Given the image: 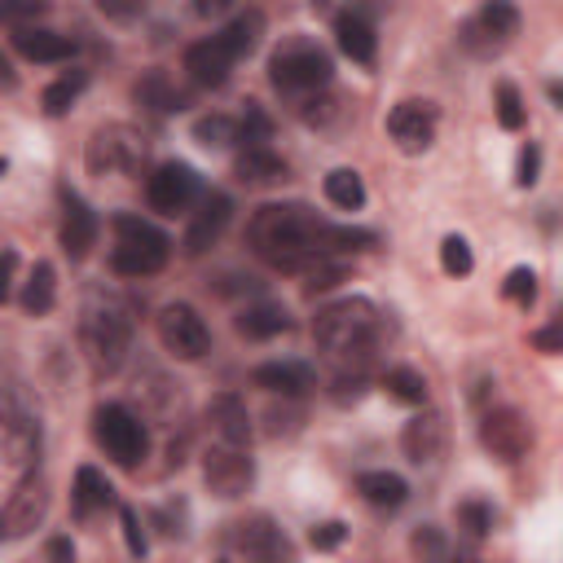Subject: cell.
I'll list each match as a JSON object with an SVG mask.
<instances>
[{"label": "cell", "mask_w": 563, "mask_h": 563, "mask_svg": "<svg viewBox=\"0 0 563 563\" xmlns=\"http://www.w3.org/2000/svg\"><path fill=\"white\" fill-rule=\"evenodd\" d=\"M92 435H97V444L106 449V457H114V462L128 466V471H136V466L145 462V453H150V431H145V422H141L132 409H123V405H97V413H92Z\"/></svg>", "instance_id": "6"}, {"label": "cell", "mask_w": 563, "mask_h": 563, "mask_svg": "<svg viewBox=\"0 0 563 563\" xmlns=\"http://www.w3.org/2000/svg\"><path fill=\"white\" fill-rule=\"evenodd\" d=\"M251 251L282 268V273H303L317 255H339V251H369L378 246V233L352 229V224H330L303 202H264L251 224H246Z\"/></svg>", "instance_id": "1"}, {"label": "cell", "mask_w": 563, "mask_h": 563, "mask_svg": "<svg viewBox=\"0 0 563 563\" xmlns=\"http://www.w3.org/2000/svg\"><path fill=\"white\" fill-rule=\"evenodd\" d=\"M330 75H334L330 53H325L317 40H308V35L282 40V44L273 48V57H268V79H273V88H277V92H290V97L321 92V88L330 84Z\"/></svg>", "instance_id": "4"}, {"label": "cell", "mask_w": 563, "mask_h": 563, "mask_svg": "<svg viewBox=\"0 0 563 563\" xmlns=\"http://www.w3.org/2000/svg\"><path fill=\"white\" fill-rule=\"evenodd\" d=\"M145 198L158 216H176V211H189L198 198H202V185H198V172L189 163H158L145 180Z\"/></svg>", "instance_id": "11"}, {"label": "cell", "mask_w": 563, "mask_h": 563, "mask_svg": "<svg viewBox=\"0 0 563 563\" xmlns=\"http://www.w3.org/2000/svg\"><path fill=\"white\" fill-rule=\"evenodd\" d=\"M537 176H541V150L528 141L523 150H519V167H515V185H537Z\"/></svg>", "instance_id": "47"}, {"label": "cell", "mask_w": 563, "mask_h": 563, "mask_svg": "<svg viewBox=\"0 0 563 563\" xmlns=\"http://www.w3.org/2000/svg\"><path fill=\"white\" fill-rule=\"evenodd\" d=\"M501 295L510 299V303H519L523 312L537 303V273L528 268V264H519V268H510L506 273V282H501Z\"/></svg>", "instance_id": "38"}, {"label": "cell", "mask_w": 563, "mask_h": 563, "mask_svg": "<svg viewBox=\"0 0 563 563\" xmlns=\"http://www.w3.org/2000/svg\"><path fill=\"white\" fill-rule=\"evenodd\" d=\"M260 35H264V13H260V9L238 13V18L220 31V40H224V48H229L233 57H251V53L260 48Z\"/></svg>", "instance_id": "29"}, {"label": "cell", "mask_w": 563, "mask_h": 563, "mask_svg": "<svg viewBox=\"0 0 563 563\" xmlns=\"http://www.w3.org/2000/svg\"><path fill=\"white\" fill-rule=\"evenodd\" d=\"M172 255V242L163 229H154L141 216H114V251H110V268L119 277H154L163 273Z\"/></svg>", "instance_id": "5"}, {"label": "cell", "mask_w": 563, "mask_h": 563, "mask_svg": "<svg viewBox=\"0 0 563 563\" xmlns=\"http://www.w3.org/2000/svg\"><path fill=\"white\" fill-rule=\"evenodd\" d=\"M356 493H361L369 506H378V510H396V506H405L409 484H405L396 471H361V475H356Z\"/></svg>", "instance_id": "26"}, {"label": "cell", "mask_w": 563, "mask_h": 563, "mask_svg": "<svg viewBox=\"0 0 563 563\" xmlns=\"http://www.w3.org/2000/svg\"><path fill=\"white\" fill-rule=\"evenodd\" d=\"M334 40L343 48V57H352L356 66H374L378 57V35H374V22L361 13V9H347L334 18Z\"/></svg>", "instance_id": "23"}, {"label": "cell", "mask_w": 563, "mask_h": 563, "mask_svg": "<svg viewBox=\"0 0 563 563\" xmlns=\"http://www.w3.org/2000/svg\"><path fill=\"white\" fill-rule=\"evenodd\" d=\"M97 9H101L106 18H114V22H132V18H141L145 0H97Z\"/></svg>", "instance_id": "51"}, {"label": "cell", "mask_w": 563, "mask_h": 563, "mask_svg": "<svg viewBox=\"0 0 563 563\" xmlns=\"http://www.w3.org/2000/svg\"><path fill=\"white\" fill-rule=\"evenodd\" d=\"M457 523H462L471 537H488V532H493V506L479 501V497H466V501L457 506Z\"/></svg>", "instance_id": "41"}, {"label": "cell", "mask_w": 563, "mask_h": 563, "mask_svg": "<svg viewBox=\"0 0 563 563\" xmlns=\"http://www.w3.org/2000/svg\"><path fill=\"white\" fill-rule=\"evenodd\" d=\"M435 128H440L435 106H431V101H418V97L396 101L391 114H387V136L396 141L400 154H422V150H431Z\"/></svg>", "instance_id": "13"}, {"label": "cell", "mask_w": 563, "mask_h": 563, "mask_svg": "<svg viewBox=\"0 0 563 563\" xmlns=\"http://www.w3.org/2000/svg\"><path fill=\"white\" fill-rule=\"evenodd\" d=\"M194 141L207 145V150H229L233 141H242V123L229 119V114H202L194 123Z\"/></svg>", "instance_id": "32"}, {"label": "cell", "mask_w": 563, "mask_h": 563, "mask_svg": "<svg viewBox=\"0 0 563 563\" xmlns=\"http://www.w3.org/2000/svg\"><path fill=\"white\" fill-rule=\"evenodd\" d=\"M334 110H339V106H334V97H317V92H308V97L299 101V114H303L308 123H317V128H321V123H330V119H334Z\"/></svg>", "instance_id": "46"}, {"label": "cell", "mask_w": 563, "mask_h": 563, "mask_svg": "<svg viewBox=\"0 0 563 563\" xmlns=\"http://www.w3.org/2000/svg\"><path fill=\"white\" fill-rule=\"evenodd\" d=\"M325 198L339 207V211H361L365 207V180L352 172V167H334L325 176Z\"/></svg>", "instance_id": "31"}, {"label": "cell", "mask_w": 563, "mask_h": 563, "mask_svg": "<svg viewBox=\"0 0 563 563\" xmlns=\"http://www.w3.org/2000/svg\"><path fill=\"white\" fill-rule=\"evenodd\" d=\"M479 444L497 457V462H519L528 449H532V427L519 409L501 405V409H488L479 418Z\"/></svg>", "instance_id": "12"}, {"label": "cell", "mask_w": 563, "mask_h": 563, "mask_svg": "<svg viewBox=\"0 0 563 563\" xmlns=\"http://www.w3.org/2000/svg\"><path fill=\"white\" fill-rule=\"evenodd\" d=\"M119 523H123V541H128V554H145L150 550V541H145V528H141V519H136V510L132 506H123L119 510Z\"/></svg>", "instance_id": "44"}, {"label": "cell", "mask_w": 563, "mask_h": 563, "mask_svg": "<svg viewBox=\"0 0 563 563\" xmlns=\"http://www.w3.org/2000/svg\"><path fill=\"white\" fill-rule=\"evenodd\" d=\"M79 347H84V361L97 378H110L128 347H132V317H128V303L114 299V295H92L79 312Z\"/></svg>", "instance_id": "3"}, {"label": "cell", "mask_w": 563, "mask_h": 563, "mask_svg": "<svg viewBox=\"0 0 563 563\" xmlns=\"http://www.w3.org/2000/svg\"><path fill=\"white\" fill-rule=\"evenodd\" d=\"M339 405H352V400H361L365 396V374L361 369H343L339 378H334V391H330Z\"/></svg>", "instance_id": "45"}, {"label": "cell", "mask_w": 563, "mask_h": 563, "mask_svg": "<svg viewBox=\"0 0 563 563\" xmlns=\"http://www.w3.org/2000/svg\"><path fill=\"white\" fill-rule=\"evenodd\" d=\"M229 220H233L229 194H202L198 198V211L189 216V229H185V251L189 255H202L207 246H216L220 233L229 229Z\"/></svg>", "instance_id": "17"}, {"label": "cell", "mask_w": 563, "mask_h": 563, "mask_svg": "<svg viewBox=\"0 0 563 563\" xmlns=\"http://www.w3.org/2000/svg\"><path fill=\"white\" fill-rule=\"evenodd\" d=\"M84 163H88L92 176H136L141 163H145V141L128 123H106L88 136Z\"/></svg>", "instance_id": "7"}, {"label": "cell", "mask_w": 563, "mask_h": 563, "mask_svg": "<svg viewBox=\"0 0 563 563\" xmlns=\"http://www.w3.org/2000/svg\"><path fill=\"white\" fill-rule=\"evenodd\" d=\"M251 383L264 387V391H273V396L295 400V396H303V391L317 387V374L303 361H264V365L251 369Z\"/></svg>", "instance_id": "20"}, {"label": "cell", "mask_w": 563, "mask_h": 563, "mask_svg": "<svg viewBox=\"0 0 563 563\" xmlns=\"http://www.w3.org/2000/svg\"><path fill=\"white\" fill-rule=\"evenodd\" d=\"M475 18H479L484 31H493L501 44H510V35L519 31V9H515V0H484Z\"/></svg>", "instance_id": "35"}, {"label": "cell", "mask_w": 563, "mask_h": 563, "mask_svg": "<svg viewBox=\"0 0 563 563\" xmlns=\"http://www.w3.org/2000/svg\"><path fill=\"white\" fill-rule=\"evenodd\" d=\"M44 510H48V488H44V479L31 471V475H22V479L13 484L9 501H4V515H0V537H4V541L26 537L31 528H40Z\"/></svg>", "instance_id": "14"}, {"label": "cell", "mask_w": 563, "mask_h": 563, "mask_svg": "<svg viewBox=\"0 0 563 563\" xmlns=\"http://www.w3.org/2000/svg\"><path fill=\"white\" fill-rule=\"evenodd\" d=\"M136 101H141L150 114H172V110L185 106V97L172 88V79H167L163 70H150V75L136 79Z\"/></svg>", "instance_id": "30"}, {"label": "cell", "mask_w": 563, "mask_h": 563, "mask_svg": "<svg viewBox=\"0 0 563 563\" xmlns=\"http://www.w3.org/2000/svg\"><path fill=\"white\" fill-rule=\"evenodd\" d=\"M84 84H88V75L84 70H70V75H62V79H53L44 92H40V106H44V114H66L70 106H75V97L84 92Z\"/></svg>", "instance_id": "33"}, {"label": "cell", "mask_w": 563, "mask_h": 563, "mask_svg": "<svg viewBox=\"0 0 563 563\" xmlns=\"http://www.w3.org/2000/svg\"><path fill=\"white\" fill-rule=\"evenodd\" d=\"M70 506H75L79 519H92L97 510L114 506V488H110V479H106L97 466H79V471H75V488H70Z\"/></svg>", "instance_id": "24"}, {"label": "cell", "mask_w": 563, "mask_h": 563, "mask_svg": "<svg viewBox=\"0 0 563 563\" xmlns=\"http://www.w3.org/2000/svg\"><path fill=\"white\" fill-rule=\"evenodd\" d=\"M356 9H369V13H387L391 0H356Z\"/></svg>", "instance_id": "56"}, {"label": "cell", "mask_w": 563, "mask_h": 563, "mask_svg": "<svg viewBox=\"0 0 563 563\" xmlns=\"http://www.w3.org/2000/svg\"><path fill=\"white\" fill-rule=\"evenodd\" d=\"M312 339L343 369H352V365L361 369L374 356L378 339H383V312H378L374 299H361V295L339 299V303H325L317 312V321H312Z\"/></svg>", "instance_id": "2"}, {"label": "cell", "mask_w": 563, "mask_h": 563, "mask_svg": "<svg viewBox=\"0 0 563 563\" xmlns=\"http://www.w3.org/2000/svg\"><path fill=\"white\" fill-rule=\"evenodd\" d=\"M44 9H48V0H4V4H0V13H4L9 26H31Z\"/></svg>", "instance_id": "43"}, {"label": "cell", "mask_w": 563, "mask_h": 563, "mask_svg": "<svg viewBox=\"0 0 563 563\" xmlns=\"http://www.w3.org/2000/svg\"><path fill=\"white\" fill-rule=\"evenodd\" d=\"M457 44H462L466 53H475V57H493V53L501 48V40H497L493 31H484V22H479V18H466V22H462Z\"/></svg>", "instance_id": "39"}, {"label": "cell", "mask_w": 563, "mask_h": 563, "mask_svg": "<svg viewBox=\"0 0 563 563\" xmlns=\"http://www.w3.org/2000/svg\"><path fill=\"white\" fill-rule=\"evenodd\" d=\"M409 550H413V554H427V559H435V554H444L449 545H444L440 528H431V523H427V528H418V532L409 537Z\"/></svg>", "instance_id": "49"}, {"label": "cell", "mask_w": 563, "mask_h": 563, "mask_svg": "<svg viewBox=\"0 0 563 563\" xmlns=\"http://www.w3.org/2000/svg\"><path fill=\"white\" fill-rule=\"evenodd\" d=\"M0 449L9 475H31L40 462V422L35 413L18 400V387H4V413H0Z\"/></svg>", "instance_id": "8"}, {"label": "cell", "mask_w": 563, "mask_h": 563, "mask_svg": "<svg viewBox=\"0 0 563 563\" xmlns=\"http://www.w3.org/2000/svg\"><path fill=\"white\" fill-rule=\"evenodd\" d=\"M233 9V0H194V13L198 18H224Z\"/></svg>", "instance_id": "54"}, {"label": "cell", "mask_w": 563, "mask_h": 563, "mask_svg": "<svg viewBox=\"0 0 563 563\" xmlns=\"http://www.w3.org/2000/svg\"><path fill=\"white\" fill-rule=\"evenodd\" d=\"M532 347L537 352H563V317L541 325V330H532Z\"/></svg>", "instance_id": "50"}, {"label": "cell", "mask_w": 563, "mask_h": 563, "mask_svg": "<svg viewBox=\"0 0 563 563\" xmlns=\"http://www.w3.org/2000/svg\"><path fill=\"white\" fill-rule=\"evenodd\" d=\"M299 277H303V290H330V286L347 282V264L334 260V255H317L312 264H303Z\"/></svg>", "instance_id": "37"}, {"label": "cell", "mask_w": 563, "mask_h": 563, "mask_svg": "<svg viewBox=\"0 0 563 563\" xmlns=\"http://www.w3.org/2000/svg\"><path fill=\"white\" fill-rule=\"evenodd\" d=\"M383 387H387V396H396V400H405V405H427V378H422L418 369H409V365L387 369V374H383Z\"/></svg>", "instance_id": "34"}, {"label": "cell", "mask_w": 563, "mask_h": 563, "mask_svg": "<svg viewBox=\"0 0 563 563\" xmlns=\"http://www.w3.org/2000/svg\"><path fill=\"white\" fill-rule=\"evenodd\" d=\"M44 554L57 559V563H70V559H75V545H70V537H53V541L44 545Z\"/></svg>", "instance_id": "53"}, {"label": "cell", "mask_w": 563, "mask_h": 563, "mask_svg": "<svg viewBox=\"0 0 563 563\" xmlns=\"http://www.w3.org/2000/svg\"><path fill=\"white\" fill-rule=\"evenodd\" d=\"M440 264H444V273H449V277H466V273L475 268V255H471L466 238L449 233V238L440 242Z\"/></svg>", "instance_id": "40"}, {"label": "cell", "mask_w": 563, "mask_h": 563, "mask_svg": "<svg viewBox=\"0 0 563 563\" xmlns=\"http://www.w3.org/2000/svg\"><path fill=\"white\" fill-rule=\"evenodd\" d=\"M238 123H242V145H264V141L273 136V119H268L264 106H255V101H246V114H242Z\"/></svg>", "instance_id": "42"}, {"label": "cell", "mask_w": 563, "mask_h": 563, "mask_svg": "<svg viewBox=\"0 0 563 563\" xmlns=\"http://www.w3.org/2000/svg\"><path fill=\"white\" fill-rule=\"evenodd\" d=\"M202 418H207L211 440H220V444H246L251 440V413H246L242 396H233V391L211 396Z\"/></svg>", "instance_id": "19"}, {"label": "cell", "mask_w": 563, "mask_h": 563, "mask_svg": "<svg viewBox=\"0 0 563 563\" xmlns=\"http://www.w3.org/2000/svg\"><path fill=\"white\" fill-rule=\"evenodd\" d=\"M400 449H405V457L418 462V466L435 462V457L444 453V418H440L435 409L413 413V418L405 422V431H400Z\"/></svg>", "instance_id": "21"}, {"label": "cell", "mask_w": 563, "mask_h": 563, "mask_svg": "<svg viewBox=\"0 0 563 563\" xmlns=\"http://www.w3.org/2000/svg\"><path fill=\"white\" fill-rule=\"evenodd\" d=\"M158 343L176 356V361H198L211 352V330L198 317V308L189 303H167L158 312Z\"/></svg>", "instance_id": "10"}, {"label": "cell", "mask_w": 563, "mask_h": 563, "mask_svg": "<svg viewBox=\"0 0 563 563\" xmlns=\"http://www.w3.org/2000/svg\"><path fill=\"white\" fill-rule=\"evenodd\" d=\"M18 286H22V282H18V251L9 246V251H4V286H0V295H4V299H13V295H18Z\"/></svg>", "instance_id": "52"}, {"label": "cell", "mask_w": 563, "mask_h": 563, "mask_svg": "<svg viewBox=\"0 0 563 563\" xmlns=\"http://www.w3.org/2000/svg\"><path fill=\"white\" fill-rule=\"evenodd\" d=\"M282 330H290V312L282 303H246L238 312V334L246 339H273Z\"/></svg>", "instance_id": "28"}, {"label": "cell", "mask_w": 563, "mask_h": 563, "mask_svg": "<svg viewBox=\"0 0 563 563\" xmlns=\"http://www.w3.org/2000/svg\"><path fill=\"white\" fill-rule=\"evenodd\" d=\"M97 233H101L97 211H92V207H88L79 194L62 189V229H57L62 251H66L70 260H84V255L97 246Z\"/></svg>", "instance_id": "16"}, {"label": "cell", "mask_w": 563, "mask_h": 563, "mask_svg": "<svg viewBox=\"0 0 563 563\" xmlns=\"http://www.w3.org/2000/svg\"><path fill=\"white\" fill-rule=\"evenodd\" d=\"M233 62H238V57L224 48V40H220V35L198 40V44H189V48H185V75H189L198 88H220V84L229 79Z\"/></svg>", "instance_id": "18"}, {"label": "cell", "mask_w": 563, "mask_h": 563, "mask_svg": "<svg viewBox=\"0 0 563 563\" xmlns=\"http://www.w3.org/2000/svg\"><path fill=\"white\" fill-rule=\"evenodd\" d=\"M493 106H497V123H501L506 132H519V128H523L528 110H523V97H519V88H515L510 79H501V84L493 88Z\"/></svg>", "instance_id": "36"}, {"label": "cell", "mask_w": 563, "mask_h": 563, "mask_svg": "<svg viewBox=\"0 0 563 563\" xmlns=\"http://www.w3.org/2000/svg\"><path fill=\"white\" fill-rule=\"evenodd\" d=\"M224 550H229V554H246V559H286V554H290L282 528H273L264 515H251V519L229 523Z\"/></svg>", "instance_id": "15"}, {"label": "cell", "mask_w": 563, "mask_h": 563, "mask_svg": "<svg viewBox=\"0 0 563 563\" xmlns=\"http://www.w3.org/2000/svg\"><path fill=\"white\" fill-rule=\"evenodd\" d=\"M9 44L13 53H22L26 62H70L75 57V40L70 35H57L48 26H13L9 31Z\"/></svg>", "instance_id": "22"}, {"label": "cell", "mask_w": 563, "mask_h": 563, "mask_svg": "<svg viewBox=\"0 0 563 563\" xmlns=\"http://www.w3.org/2000/svg\"><path fill=\"white\" fill-rule=\"evenodd\" d=\"M545 92H550V101L563 110V79H550V84H545Z\"/></svg>", "instance_id": "55"}, {"label": "cell", "mask_w": 563, "mask_h": 563, "mask_svg": "<svg viewBox=\"0 0 563 563\" xmlns=\"http://www.w3.org/2000/svg\"><path fill=\"white\" fill-rule=\"evenodd\" d=\"M18 303H22L31 317L53 312V303H57V273H53V264H44V260H40V264L26 273L22 290H18Z\"/></svg>", "instance_id": "27"}, {"label": "cell", "mask_w": 563, "mask_h": 563, "mask_svg": "<svg viewBox=\"0 0 563 563\" xmlns=\"http://www.w3.org/2000/svg\"><path fill=\"white\" fill-rule=\"evenodd\" d=\"M202 479L224 501L242 497L255 484V462L246 457V444H220V440H211V449L202 453Z\"/></svg>", "instance_id": "9"}, {"label": "cell", "mask_w": 563, "mask_h": 563, "mask_svg": "<svg viewBox=\"0 0 563 563\" xmlns=\"http://www.w3.org/2000/svg\"><path fill=\"white\" fill-rule=\"evenodd\" d=\"M343 537H347V523H339V519H325V523H317V528L308 532V541H312L317 550H334V545H343Z\"/></svg>", "instance_id": "48"}, {"label": "cell", "mask_w": 563, "mask_h": 563, "mask_svg": "<svg viewBox=\"0 0 563 563\" xmlns=\"http://www.w3.org/2000/svg\"><path fill=\"white\" fill-rule=\"evenodd\" d=\"M233 172H238L242 185H277V180H286V163H282L268 145H246V150L238 154Z\"/></svg>", "instance_id": "25"}]
</instances>
